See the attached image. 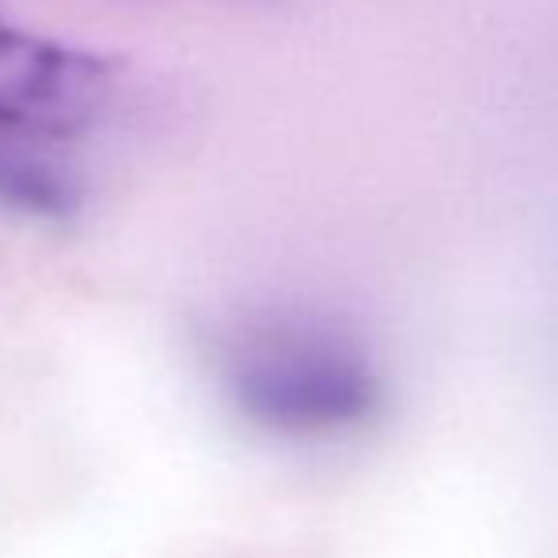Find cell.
Here are the masks:
<instances>
[{
    "mask_svg": "<svg viewBox=\"0 0 558 558\" xmlns=\"http://www.w3.org/2000/svg\"><path fill=\"white\" fill-rule=\"evenodd\" d=\"M111 104V69L58 38L15 27L0 15V130L73 137Z\"/></svg>",
    "mask_w": 558,
    "mask_h": 558,
    "instance_id": "obj_2",
    "label": "cell"
},
{
    "mask_svg": "<svg viewBox=\"0 0 558 558\" xmlns=\"http://www.w3.org/2000/svg\"><path fill=\"white\" fill-rule=\"evenodd\" d=\"M0 206L31 217H69L76 209V183L27 148L0 141Z\"/></svg>",
    "mask_w": 558,
    "mask_h": 558,
    "instance_id": "obj_3",
    "label": "cell"
},
{
    "mask_svg": "<svg viewBox=\"0 0 558 558\" xmlns=\"http://www.w3.org/2000/svg\"><path fill=\"white\" fill-rule=\"evenodd\" d=\"M228 388L240 411L281 434H324L361 418L368 380L331 345L301 335H255L228 353Z\"/></svg>",
    "mask_w": 558,
    "mask_h": 558,
    "instance_id": "obj_1",
    "label": "cell"
}]
</instances>
